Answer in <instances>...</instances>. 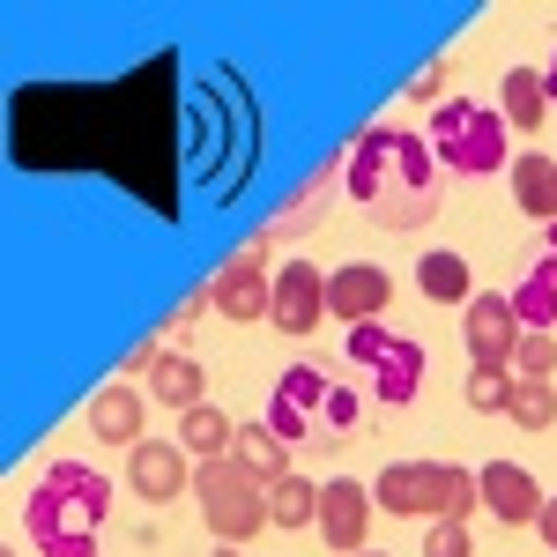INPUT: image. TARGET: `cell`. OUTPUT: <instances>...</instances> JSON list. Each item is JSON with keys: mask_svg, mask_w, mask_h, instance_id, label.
Masks as SVG:
<instances>
[{"mask_svg": "<svg viewBox=\"0 0 557 557\" xmlns=\"http://www.w3.org/2000/svg\"><path fill=\"white\" fill-rule=\"evenodd\" d=\"M343 186L380 231H424L431 215L446 209V172H438L431 141L409 127L357 134V149H349V164H343Z\"/></svg>", "mask_w": 557, "mask_h": 557, "instance_id": "6da1fadb", "label": "cell"}, {"mask_svg": "<svg viewBox=\"0 0 557 557\" xmlns=\"http://www.w3.org/2000/svg\"><path fill=\"white\" fill-rule=\"evenodd\" d=\"M364 409H372V394H357V386L320 357V364H290L275 394H268V409H260V424L275 431L283 446H312V454H343L357 424H364Z\"/></svg>", "mask_w": 557, "mask_h": 557, "instance_id": "7a4b0ae2", "label": "cell"}, {"mask_svg": "<svg viewBox=\"0 0 557 557\" xmlns=\"http://www.w3.org/2000/svg\"><path fill=\"white\" fill-rule=\"evenodd\" d=\"M104 513H112V483L83 461H52L23 498V535L38 557H97Z\"/></svg>", "mask_w": 557, "mask_h": 557, "instance_id": "3957f363", "label": "cell"}, {"mask_svg": "<svg viewBox=\"0 0 557 557\" xmlns=\"http://www.w3.org/2000/svg\"><path fill=\"white\" fill-rule=\"evenodd\" d=\"M506 120H498V104H469V97H446L438 104V120H431V157H438V172L454 178H491V172H513V141H506Z\"/></svg>", "mask_w": 557, "mask_h": 557, "instance_id": "277c9868", "label": "cell"}, {"mask_svg": "<svg viewBox=\"0 0 557 557\" xmlns=\"http://www.w3.org/2000/svg\"><path fill=\"white\" fill-rule=\"evenodd\" d=\"M194 498H201V528L215 543H253L268 528V483L246 461H201L194 469Z\"/></svg>", "mask_w": 557, "mask_h": 557, "instance_id": "5b68a950", "label": "cell"}, {"mask_svg": "<svg viewBox=\"0 0 557 557\" xmlns=\"http://www.w3.org/2000/svg\"><path fill=\"white\" fill-rule=\"evenodd\" d=\"M343 349H349L357 372H372V401H380V409H409V401L424 394V349L409 343V335H394L386 320L349 327Z\"/></svg>", "mask_w": 557, "mask_h": 557, "instance_id": "8992f818", "label": "cell"}, {"mask_svg": "<svg viewBox=\"0 0 557 557\" xmlns=\"http://www.w3.org/2000/svg\"><path fill=\"white\" fill-rule=\"evenodd\" d=\"M209 305L223 312V320H238V327H260L268 320V305H275V275H268V253H246L238 260H223L209 275Z\"/></svg>", "mask_w": 557, "mask_h": 557, "instance_id": "52a82bcc", "label": "cell"}, {"mask_svg": "<svg viewBox=\"0 0 557 557\" xmlns=\"http://www.w3.org/2000/svg\"><path fill=\"white\" fill-rule=\"evenodd\" d=\"M461 335H469L475 372H506L528 327H520V312H513V298H506V290H475V298H469V320H461Z\"/></svg>", "mask_w": 557, "mask_h": 557, "instance_id": "ba28073f", "label": "cell"}, {"mask_svg": "<svg viewBox=\"0 0 557 557\" xmlns=\"http://www.w3.org/2000/svg\"><path fill=\"white\" fill-rule=\"evenodd\" d=\"M364 535H372V491H364L357 475L320 483V543H327L335 557H357Z\"/></svg>", "mask_w": 557, "mask_h": 557, "instance_id": "9c48e42d", "label": "cell"}, {"mask_svg": "<svg viewBox=\"0 0 557 557\" xmlns=\"http://www.w3.org/2000/svg\"><path fill=\"white\" fill-rule=\"evenodd\" d=\"M475 491H483V513L498 520V528H535L543 498H550L520 461H491V469H475Z\"/></svg>", "mask_w": 557, "mask_h": 557, "instance_id": "30bf717a", "label": "cell"}, {"mask_svg": "<svg viewBox=\"0 0 557 557\" xmlns=\"http://www.w3.org/2000/svg\"><path fill=\"white\" fill-rule=\"evenodd\" d=\"M320 312H327V283H320V268L312 260H283L275 268V305H268V320L283 327V335H312L320 327Z\"/></svg>", "mask_w": 557, "mask_h": 557, "instance_id": "8fae6325", "label": "cell"}, {"mask_svg": "<svg viewBox=\"0 0 557 557\" xmlns=\"http://www.w3.org/2000/svg\"><path fill=\"white\" fill-rule=\"evenodd\" d=\"M89 438H104V446H141V438H149V394H141V386L134 380H112L104 386V394H89Z\"/></svg>", "mask_w": 557, "mask_h": 557, "instance_id": "7c38bea8", "label": "cell"}, {"mask_svg": "<svg viewBox=\"0 0 557 557\" xmlns=\"http://www.w3.org/2000/svg\"><path fill=\"white\" fill-rule=\"evenodd\" d=\"M127 483L141 491V498L164 506V498H186V491H194V461H186L178 438H141V446L127 454Z\"/></svg>", "mask_w": 557, "mask_h": 557, "instance_id": "4fadbf2b", "label": "cell"}, {"mask_svg": "<svg viewBox=\"0 0 557 557\" xmlns=\"http://www.w3.org/2000/svg\"><path fill=\"white\" fill-rule=\"evenodd\" d=\"M372 498H380V513L438 520V461H394V469H380Z\"/></svg>", "mask_w": 557, "mask_h": 557, "instance_id": "5bb4252c", "label": "cell"}, {"mask_svg": "<svg viewBox=\"0 0 557 557\" xmlns=\"http://www.w3.org/2000/svg\"><path fill=\"white\" fill-rule=\"evenodd\" d=\"M386 305H394V283H386V268H335L327 275V312L349 320V327H364V320H386Z\"/></svg>", "mask_w": 557, "mask_h": 557, "instance_id": "9a60e30c", "label": "cell"}, {"mask_svg": "<svg viewBox=\"0 0 557 557\" xmlns=\"http://www.w3.org/2000/svg\"><path fill=\"white\" fill-rule=\"evenodd\" d=\"M149 401H164V409H201L209 401V364L201 357H178V349H164L157 357V372H149Z\"/></svg>", "mask_w": 557, "mask_h": 557, "instance_id": "2e32d148", "label": "cell"}, {"mask_svg": "<svg viewBox=\"0 0 557 557\" xmlns=\"http://www.w3.org/2000/svg\"><path fill=\"white\" fill-rule=\"evenodd\" d=\"M498 120L513 134H535L550 120V89H543V67H506V89H498Z\"/></svg>", "mask_w": 557, "mask_h": 557, "instance_id": "e0dca14e", "label": "cell"}, {"mask_svg": "<svg viewBox=\"0 0 557 557\" xmlns=\"http://www.w3.org/2000/svg\"><path fill=\"white\" fill-rule=\"evenodd\" d=\"M513 201L520 215H535V223H557V157H543V149H528V157H513Z\"/></svg>", "mask_w": 557, "mask_h": 557, "instance_id": "ac0fdd59", "label": "cell"}, {"mask_svg": "<svg viewBox=\"0 0 557 557\" xmlns=\"http://www.w3.org/2000/svg\"><path fill=\"white\" fill-rule=\"evenodd\" d=\"M231 438H238V424H231L215 401H201V409L178 417V446H186L194 469H201V461H231Z\"/></svg>", "mask_w": 557, "mask_h": 557, "instance_id": "d6986e66", "label": "cell"}, {"mask_svg": "<svg viewBox=\"0 0 557 557\" xmlns=\"http://www.w3.org/2000/svg\"><path fill=\"white\" fill-rule=\"evenodd\" d=\"M327 209H335V194H327V178H320V186H305V194H298V209H283L275 223H268V231H260V238H253V253H275V246L305 238L312 223H327Z\"/></svg>", "mask_w": 557, "mask_h": 557, "instance_id": "ffe728a7", "label": "cell"}, {"mask_svg": "<svg viewBox=\"0 0 557 557\" xmlns=\"http://www.w3.org/2000/svg\"><path fill=\"white\" fill-rule=\"evenodd\" d=\"M231 461H246L260 483H283V475H290V446L253 417V424H238V438H231Z\"/></svg>", "mask_w": 557, "mask_h": 557, "instance_id": "44dd1931", "label": "cell"}, {"mask_svg": "<svg viewBox=\"0 0 557 557\" xmlns=\"http://www.w3.org/2000/svg\"><path fill=\"white\" fill-rule=\"evenodd\" d=\"M268 528H320V483H305L298 469L268 483Z\"/></svg>", "mask_w": 557, "mask_h": 557, "instance_id": "7402d4cb", "label": "cell"}, {"mask_svg": "<svg viewBox=\"0 0 557 557\" xmlns=\"http://www.w3.org/2000/svg\"><path fill=\"white\" fill-rule=\"evenodd\" d=\"M417 290H424L431 305H469L475 298V290H469V260L446 253V246H438V253H424V260H417Z\"/></svg>", "mask_w": 557, "mask_h": 557, "instance_id": "603a6c76", "label": "cell"}, {"mask_svg": "<svg viewBox=\"0 0 557 557\" xmlns=\"http://www.w3.org/2000/svg\"><path fill=\"white\" fill-rule=\"evenodd\" d=\"M506 298H513L520 327H535V335H557V283L543 275V268H528V275H520Z\"/></svg>", "mask_w": 557, "mask_h": 557, "instance_id": "cb8c5ba5", "label": "cell"}, {"mask_svg": "<svg viewBox=\"0 0 557 557\" xmlns=\"http://www.w3.org/2000/svg\"><path fill=\"white\" fill-rule=\"evenodd\" d=\"M506 417H513L520 431H550V424H557V380H513Z\"/></svg>", "mask_w": 557, "mask_h": 557, "instance_id": "d4e9b609", "label": "cell"}, {"mask_svg": "<svg viewBox=\"0 0 557 557\" xmlns=\"http://www.w3.org/2000/svg\"><path fill=\"white\" fill-rule=\"evenodd\" d=\"M469 513H483L475 469H461V461H438V520H469Z\"/></svg>", "mask_w": 557, "mask_h": 557, "instance_id": "484cf974", "label": "cell"}, {"mask_svg": "<svg viewBox=\"0 0 557 557\" xmlns=\"http://www.w3.org/2000/svg\"><path fill=\"white\" fill-rule=\"evenodd\" d=\"M513 372L520 380H557V335H520V349H513Z\"/></svg>", "mask_w": 557, "mask_h": 557, "instance_id": "4316f807", "label": "cell"}, {"mask_svg": "<svg viewBox=\"0 0 557 557\" xmlns=\"http://www.w3.org/2000/svg\"><path fill=\"white\" fill-rule=\"evenodd\" d=\"M506 401H513V380H506V372H475L469 380V409L475 417H498Z\"/></svg>", "mask_w": 557, "mask_h": 557, "instance_id": "83f0119b", "label": "cell"}, {"mask_svg": "<svg viewBox=\"0 0 557 557\" xmlns=\"http://www.w3.org/2000/svg\"><path fill=\"white\" fill-rule=\"evenodd\" d=\"M424 557H475V543H469V520H431Z\"/></svg>", "mask_w": 557, "mask_h": 557, "instance_id": "f1b7e54d", "label": "cell"}, {"mask_svg": "<svg viewBox=\"0 0 557 557\" xmlns=\"http://www.w3.org/2000/svg\"><path fill=\"white\" fill-rule=\"evenodd\" d=\"M446 83H454V60H438V67H424V75L409 83V104H446Z\"/></svg>", "mask_w": 557, "mask_h": 557, "instance_id": "f546056e", "label": "cell"}, {"mask_svg": "<svg viewBox=\"0 0 557 557\" xmlns=\"http://www.w3.org/2000/svg\"><path fill=\"white\" fill-rule=\"evenodd\" d=\"M535 535L550 543V557H557V498H543V513H535Z\"/></svg>", "mask_w": 557, "mask_h": 557, "instance_id": "4dcf8cb0", "label": "cell"}, {"mask_svg": "<svg viewBox=\"0 0 557 557\" xmlns=\"http://www.w3.org/2000/svg\"><path fill=\"white\" fill-rule=\"evenodd\" d=\"M535 268H543V275L557 283V223H543V260H535Z\"/></svg>", "mask_w": 557, "mask_h": 557, "instance_id": "1f68e13d", "label": "cell"}, {"mask_svg": "<svg viewBox=\"0 0 557 557\" xmlns=\"http://www.w3.org/2000/svg\"><path fill=\"white\" fill-rule=\"evenodd\" d=\"M543 89H550V104H557V52H550V67H543Z\"/></svg>", "mask_w": 557, "mask_h": 557, "instance_id": "d6a6232c", "label": "cell"}, {"mask_svg": "<svg viewBox=\"0 0 557 557\" xmlns=\"http://www.w3.org/2000/svg\"><path fill=\"white\" fill-rule=\"evenodd\" d=\"M215 557H238V543H223V550H215Z\"/></svg>", "mask_w": 557, "mask_h": 557, "instance_id": "836d02e7", "label": "cell"}, {"mask_svg": "<svg viewBox=\"0 0 557 557\" xmlns=\"http://www.w3.org/2000/svg\"><path fill=\"white\" fill-rule=\"evenodd\" d=\"M357 557H386V550H357Z\"/></svg>", "mask_w": 557, "mask_h": 557, "instance_id": "e575fe53", "label": "cell"}, {"mask_svg": "<svg viewBox=\"0 0 557 557\" xmlns=\"http://www.w3.org/2000/svg\"><path fill=\"white\" fill-rule=\"evenodd\" d=\"M8 557H15V550H8Z\"/></svg>", "mask_w": 557, "mask_h": 557, "instance_id": "d590c367", "label": "cell"}]
</instances>
